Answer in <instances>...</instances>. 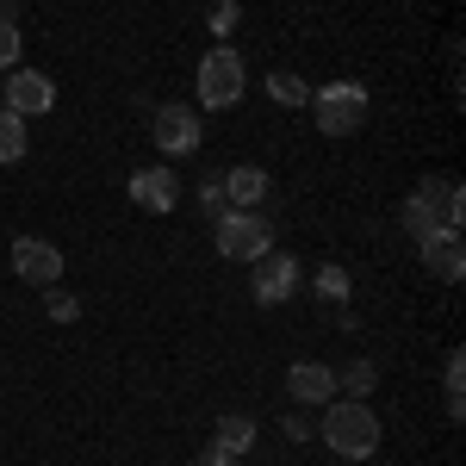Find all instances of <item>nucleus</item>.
<instances>
[{"instance_id":"b1692460","label":"nucleus","mask_w":466,"mask_h":466,"mask_svg":"<svg viewBox=\"0 0 466 466\" xmlns=\"http://www.w3.org/2000/svg\"><path fill=\"white\" fill-rule=\"evenodd\" d=\"M287 441H318V423L311 417H287Z\"/></svg>"},{"instance_id":"6ab92c4d","label":"nucleus","mask_w":466,"mask_h":466,"mask_svg":"<svg viewBox=\"0 0 466 466\" xmlns=\"http://www.w3.org/2000/svg\"><path fill=\"white\" fill-rule=\"evenodd\" d=\"M323 299V305H342L349 299V268H336V261H323V274H318V287H311Z\"/></svg>"},{"instance_id":"9d476101","label":"nucleus","mask_w":466,"mask_h":466,"mask_svg":"<svg viewBox=\"0 0 466 466\" xmlns=\"http://www.w3.org/2000/svg\"><path fill=\"white\" fill-rule=\"evenodd\" d=\"M417 255H423V268H430L441 287H461V274H466L461 230H423V237H417Z\"/></svg>"},{"instance_id":"20e7f679","label":"nucleus","mask_w":466,"mask_h":466,"mask_svg":"<svg viewBox=\"0 0 466 466\" xmlns=\"http://www.w3.org/2000/svg\"><path fill=\"white\" fill-rule=\"evenodd\" d=\"M243 94H249V69H243V56H237L230 44L206 50V56H199V106L230 112Z\"/></svg>"},{"instance_id":"a211bd4d","label":"nucleus","mask_w":466,"mask_h":466,"mask_svg":"<svg viewBox=\"0 0 466 466\" xmlns=\"http://www.w3.org/2000/svg\"><path fill=\"white\" fill-rule=\"evenodd\" d=\"M373 380H380V367H373V360H355L349 373H336V392H349V398H367V392H373Z\"/></svg>"},{"instance_id":"423d86ee","label":"nucleus","mask_w":466,"mask_h":466,"mask_svg":"<svg viewBox=\"0 0 466 466\" xmlns=\"http://www.w3.org/2000/svg\"><path fill=\"white\" fill-rule=\"evenodd\" d=\"M13 274L25 280V287H63V249L56 243H44V237H13Z\"/></svg>"},{"instance_id":"39448f33","label":"nucleus","mask_w":466,"mask_h":466,"mask_svg":"<svg viewBox=\"0 0 466 466\" xmlns=\"http://www.w3.org/2000/svg\"><path fill=\"white\" fill-rule=\"evenodd\" d=\"M274 249V218L268 212H218V255L224 261H255Z\"/></svg>"},{"instance_id":"6e6552de","label":"nucleus","mask_w":466,"mask_h":466,"mask_svg":"<svg viewBox=\"0 0 466 466\" xmlns=\"http://www.w3.org/2000/svg\"><path fill=\"white\" fill-rule=\"evenodd\" d=\"M249 268H255V280H249L255 305H287L292 292H299V261H292L287 249H268V255H255Z\"/></svg>"},{"instance_id":"ddd939ff","label":"nucleus","mask_w":466,"mask_h":466,"mask_svg":"<svg viewBox=\"0 0 466 466\" xmlns=\"http://www.w3.org/2000/svg\"><path fill=\"white\" fill-rule=\"evenodd\" d=\"M287 392L299 398V404H336V367H323V360H292Z\"/></svg>"},{"instance_id":"dca6fc26","label":"nucleus","mask_w":466,"mask_h":466,"mask_svg":"<svg viewBox=\"0 0 466 466\" xmlns=\"http://www.w3.org/2000/svg\"><path fill=\"white\" fill-rule=\"evenodd\" d=\"M268 100H274V106H311V81L292 75V69H274L268 75Z\"/></svg>"},{"instance_id":"0eeeda50","label":"nucleus","mask_w":466,"mask_h":466,"mask_svg":"<svg viewBox=\"0 0 466 466\" xmlns=\"http://www.w3.org/2000/svg\"><path fill=\"white\" fill-rule=\"evenodd\" d=\"M0 106L19 112V118H37V112L56 106V81L44 69H13L6 81H0Z\"/></svg>"},{"instance_id":"f3484780","label":"nucleus","mask_w":466,"mask_h":466,"mask_svg":"<svg viewBox=\"0 0 466 466\" xmlns=\"http://www.w3.org/2000/svg\"><path fill=\"white\" fill-rule=\"evenodd\" d=\"M441 386H448V417L461 423V417H466V355H448V373H441Z\"/></svg>"},{"instance_id":"9b49d317","label":"nucleus","mask_w":466,"mask_h":466,"mask_svg":"<svg viewBox=\"0 0 466 466\" xmlns=\"http://www.w3.org/2000/svg\"><path fill=\"white\" fill-rule=\"evenodd\" d=\"M268 193H274L268 168H255V162L224 168V212H261V206H268Z\"/></svg>"},{"instance_id":"f03ea898","label":"nucleus","mask_w":466,"mask_h":466,"mask_svg":"<svg viewBox=\"0 0 466 466\" xmlns=\"http://www.w3.org/2000/svg\"><path fill=\"white\" fill-rule=\"evenodd\" d=\"M461 212H466V193H461V175H430L410 199H404V230L423 237V230H461Z\"/></svg>"},{"instance_id":"412c9836","label":"nucleus","mask_w":466,"mask_h":466,"mask_svg":"<svg viewBox=\"0 0 466 466\" xmlns=\"http://www.w3.org/2000/svg\"><path fill=\"white\" fill-rule=\"evenodd\" d=\"M19 44H25V37H19V19H6V13H0V69H13V63H19Z\"/></svg>"},{"instance_id":"4468645a","label":"nucleus","mask_w":466,"mask_h":466,"mask_svg":"<svg viewBox=\"0 0 466 466\" xmlns=\"http://www.w3.org/2000/svg\"><path fill=\"white\" fill-rule=\"evenodd\" d=\"M212 448L224 454V461H237V454H249L255 448V417H218V435Z\"/></svg>"},{"instance_id":"7ed1b4c3","label":"nucleus","mask_w":466,"mask_h":466,"mask_svg":"<svg viewBox=\"0 0 466 466\" xmlns=\"http://www.w3.org/2000/svg\"><path fill=\"white\" fill-rule=\"evenodd\" d=\"M367 87L360 81H329V87H311V118H318L323 137H355L360 125H367Z\"/></svg>"},{"instance_id":"393cba45","label":"nucleus","mask_w":466,"mask_h":466,"mask_svg":"<svg viewBox=\"0 0 466 466\" xmlns=\"http://www.w3.org/2000/svg\"><path fill=\"white\" fill-rule=\"evenodd\" d=\"M187 466H237V461H224V454L212 448V454H199V461H187Z\"/></svg>"},{"instance_id":"aec40b11","label":"nucleus","mask_w":466,"mask_h":466,"mask_svg":"<svg viewBox=\"0 0 466 466\" xmlns=\"http://www.w3.org/2000/svg\"><path fill=\"white\" fill-rule=\"evenodd\" d=\"M44 318H50V323H75V318H81V299L63 292V287H44Z\"/></svg>"},{"instance_id":"2eb2a0df","label":"nucleus","mask_w":466,"mask_h":466,"mask_svg":"<svg viewBox=\"0 0 466 466\" xmlns=\"http://www.w3.org/2000/svg\"><path fill=\"white\" fill-rule=\"evenodd\" d=\"M25 149H32V118L0 106V162H25Z\"/></svg>"},{"instance_id":"1a4fd4ad","label":"nucleus","mask_w":466,"mask_h":466,"mask_svg":"<svg viewBox=\"0 0 466 466\" xmlns=\"http://www.w3.org/2000/svg\"><path fill=\"white\" fill-rule=\"evenodd\" d=\"M156 149L162 156H193V149L206 144V131H199V112L180 106V100H168V106H156Z\"/></svg>"},{"instance_id":"f257e3e1","label":"nucleus","mask_w":466,"mask_h":466,"mask_svg":"<svg viewBox=\"0 0 466 466\" xmlns=\"http://www.w3.org/2000/svg\"><path fill=\"white\" fill-rule=\"evenodd\" d=\"M318 435L329 441V454H342V461H373L386 430H380V417H373L367 398H342V404H323Z\"/></svg>"},{"instance_id":"5701e85b","label":"nucleus","mask_w":466,"mask_h":466,"mask_svg":"<svg viewBox=\"0 0 466 466\" xmlns=\"http://www.w3.org/2000/svg\"><path fill=\"white\" fill-rule=\"evenodd\" d=\"M199 199H206V212H224V168L199 180Z\"/></svg>"},{"instance_id":"f8f14e48","label":"nucleus","mask_w":466,"mask_h":466,"mask_svg":"<svg viewBox=\"0 0 466 466\" xmlns=\"http://www.w3.org/2000/svg\"><path fill=\"white\" fill-rule=\"evenodd\" d=\"M131 206H144V212H175L180 206V180L168 162H156V168H137L131 175Z\"/></svg>"},{"instance_id":"4be33fe9","label":"nucleus","mask_w":466,"mask_h":466,"mask_svg":"<svg viewBox=\"0 0 466 466\" xmlns=\"http://www.w3.org/2000/svg\"><path fill=\"white\" fill-rule=\"evenodd\" d=\"M237 19H243V6H237V0H218V6H212V32H218V37L237 32Z\"/></svg>"}]
</instances>
